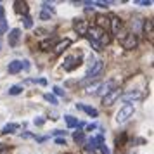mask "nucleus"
Masks as SVG:
<instances>
[{
  "instance_id": "obj_1",
  "label": "nucleus",
  "mask_w": 154,
  "mask_h": 154,
  "mask_svg": "<svg viewBox=\"0 0 154 154\" xmlns=\"http://www.w3.org/2000/svg\"><path fill=\"white\" fill-rule=\"evenodd\" d=\"M102 69H104V63L102 61H99V59H95L94 63H92L90 69H88V73H87V76L80 82L82 85H87L88 82H94V80H97L100 75H102Z\"/></svg>"
},
{
  "instance_id": "obj_2",
  "label": "nucleus",
  "mask_w": 154,
  "mask_h": 154,
  "mask_svg": "<svg viewBox=\"0 0 154 154\" xmlns=\"http://www.w3.org/2000/svg\"><path fill=\"white\" fill-rule=\"evenodd\" d=\"M133 111H135L133 104H125L118 112H116V123H126V121L133 116Z\"/></svg>"
},
{
  "instance_id": "obj_3",
  "label": "nucleus",
  "mask_w": 154,
  "mask_h": 154,
  "mask_svg": "<svg viewBox=\"0 0 154 154\" xmlns=\"http://www.w3.org/2000/svg\"><path fill=\"white\" fill-rule=\"evenodd\" d=\"M121 45H123L126 50L137 49V47H139V36L130 31V33H126L125 36H121Z\"/></svg>"
},
{
  "instance_id": "obj_4",
  "label": "nucleus",
  "mask_w": 154,
  "mask_h": 154,
  "mask_svg": "<svg viewBox=\"0 0 154 154\" xmlns=\"http://www.w3.org/2000/svg\"><path fill=\"white\" fill-rule=\"evenodd\" d=\"M109 26H111L112 35H116V36H121V35H123V21L119 19L118 16L112 14L111 17H109Z\"/></svg>"
},
{
  "instance_id": "obj_5",
  "label": "nucleus",
  "mask_w": 154,
  "mask_h": 154,
  "mask_svg": "<svg viewBox=\"0 0 154 154\" xmlns=\"http://www.w3.org/2000/svg\"><path fill=\"white\" fill-rule=\"evenodd\" d=\"M82 61H83V56L82 54H78V56H71V57H66V61H64V69L66 71H71L75 69L76 66H80L82 64Z\"/></svg>"
},
{
  "instance_id": "obj_6",
  "label": "nucleus",
  "mask_w": 154,
  "mask_h": 154,
  "mask_svg": "<svg viewBox=\"0 0 154 154\" xmlns=\"http://www.w3.org/2000/svg\"><path fill=\"white\" fill-rule=\"evenodd\" d=\"M119 97H121V88H114V90H111L107 95L102 97V104L104 106H112L114 102L119 100Z\"/></svg>"
},
{
  "instance_id": "obj_7",
  "label": "nucleus",
  "mask_w": 154,
  "mask_h": 154,
  "mask_svg": "<svg viewBox=\"0 0 154 154\" xmlns=\"http://www.w3.org/2000/svg\"><path fill=\"white\" fill-rule=\"evenodd\" d=\"M73 28L76 31V35L80 36H87V29H88V23L85 21L83 17H78L73 21Z\"/></svg>"
},
{
  "instance_id": "obj_8",
  "label": "nucleus",
  "mask_w": 154,
  "mask_h": 154,
  "mask_svg": "<svg viewBox=\"0 0 154 154\" xmlns=\"http://www.w3.org/2000/svg\"><path fill=\"white\" fill-rule=\"evenodd\" d=\"M142 97H144V94H142V92H139V90H130V92H126V94H123L119 99H121L123 102H128V104H130L132 100H139V99H142Z\"/></svg>"
},
{
  "instance_id": "obj_9",
  "label": "nucleus",
  "mask_w": 154,
  "mask_h": 154,
  "mask_svg": "<svg viewBox=\"0 0 154 154\" xmlns=\"http://www.w3.org/2000/svg\"><path fill=\"white\" fill-rule=\"evenodd\" d=\"M19 40H21V29L19 28H14L9 31V47H17V43H19Z\"/></svg>"
},
{
  "instance_id": "obj_10",
  "label": "nucleus",
  "mask_w": 154,
  "mask_h": 154,
  "mask_svg": "<svg viewBox=\"0 0 154 154\" xmlns=\"http://www.w3.org/2000/svg\"><path fill=\"white\" fill-rule=\"evenodd\" d=\"M140 31H142L149 40H152V19H151V17L142 19V29H140Z\"/></svg>"
},
{
  "instance_id": "obj_11",
  "label": "nucleus",
  "mask_w": 154,
  "mask_h": 154,
  "mask_svg": "<svg viewBox=\"0 0 154 154\" xmlns=\"http://www.w3.org/2000/svg\"><path fill=\"white\" fill-rule=\"evenodd\" d=\"M21 69H23V61H19V59L11 61V63H9V66H7L9 75H16V73H19Z\"/></svg>"
},
{
  "instance_id": "obj_12",
  "label": "nucleus",
  "mask_w": 154,
  "mask_h": 154,
  "mask_svg": "<svg viewBox=\"0 0 154 154\" xmlns=\"http://www.w3.org/2000/svg\"><path fill=\"white\" fill-rule=\"evenodd\" d=\"M114 82H112V80H109V82H106V83H100V88H99V95H102V97H104V95H107V94H109V92L111 90H114Z\"/></svg>"
},
{
  "instance_id": "obj_13",
  "label": "nucleus",
  "mask_w": 154,
  "mask_h": 154,
  "mask_svg": "<svg viewBox=\"0 0 154 154\" xmlns=\"http://www.w3.org/2000/svg\"><path fill=\"white\" fill-rule=\"evenodd\" d=\"M78 109H82V111H85L88 116H92V118H97L99 116V111L95 109V107H92V106H83V104H76Z\"/></svg>"
},
{
  "instance_id": "obj_14",
  "label": "nucleus",
  "mask_w": 154,
  "mask_h": 154,
  "mask_svg": "<svg viewBox=\"0 0 154 154\" xmlns=\"http://www.w3.org/2000/svg\"><path fill=\"white\" fill-rule=\"evenodd\" d=\"M94 26H97V28H100V29H107L109 28V19L106 17V16H97V23L94 24Z\"/></svg>"
},
{
  "instance_id": "obj_15",
  "label": "nucleus",
  "mask_w": 154,
  "mask_h": 154,
  "mask_svg": "<svg viewBox=\"0 0 154 154\" xmlns=\"http://www.w3.org/2000/svg\"><path fill=\"white\" fill-rule=\"evenodd\" d=\"M69 45H71L69 40H63V42H57V43H56V49H54V52H56L57 56H59V54H63L64 50L69 47Z\"/></svg>"
},
{
  "instance_id": "obj_16",
  "label": "nucleus",
  "mask_w": 154,
  "mask_h": 154,
  "mask_svg": "<svg viewBox=\"0 0 154 154\" xmlns=\"http://www.w3.org/2000/svg\"><path fill=\"white\" fill-rule=\"evenodd\" d=\"M85 144H87V151H88V152H94V154H95V151L99 149L97 140L94 139V137H92V139H88V140H85Z\"/></svg>"
},
{
  "instance_id": "obj_17",
  "label": "nucleus",
  "mask_w": 154,
  "mask_h": 154,
  "mask_svg": "<svg viewBox=\"0 0 154 154\" xmlns=\"http://www.w3.org/2000/svg\"><path fill=\"white\" fill-rule=\"evenodd\" d=\"M56 40H50V38H49V40H43V42L42 43H40V49H42V50H49V49H54V47H56Z\"/></svg>"
},
{
  "instance_id": "obj_18",
  "label": "nucleus",
  "mask_w": 154,
  "mask_h": 154,
  "mask_svg": "<svg viewBox=\"0 0 154 154\" xmlns=\"http://www.w3.org/2000/svg\"><path fill=\"white\" fill-rule=\"evenodd\" d=\"M99 88H100V83H94V85H88L87 88H85V94H88V95H92V94H99Z\"/></svg>"
},
{
  "instance_id": "obj_19",
  "label": "nucleus",
  "mask_w": 154,
  "mask_h": 154,
  "mask_svg": "<svg viewBox=\"0 0 154 154\" xmlns=\"http://www.w3.org/2000/svg\"><path fill=\"white\" fill-rule=\"evenodd\" d=\"M17 128H19L17 123H7V125L2 128V133H12V132H16Z\"/></svg>"
},
{
  "instance_id": "obj_20",
  "label": "nucleus",
  "mask_w": 154,
  "mask_h": 154,
  "mask_svg": "<svg viewBox=\"0 0 154 154\" xmlns=\"http://www.w3.org/2000/svg\"><path fill=\"white\" fill-rule=\"evenodd\" d=\"M73 140L76 142V144H85V133L83 132H75L73 133Z\"/></svg>"
},
{
  "instance_id": "obj_21",
  "label": "nucleus",
  "mask_w": 154,
  "mask_h": 154,
  "mask_svg": "<svg viewBox=\"0 0 154 154\" xmlns=\"http://www.w3.org/2000/svg\"><path fill=\"white\" fill-rule=\"evenodd\" d=\"M16 11L17 12H24V16H28V5L24 4V2H16Z\"/></svg>"
},
{
  "instance_id": "obj_22",
  "label": "nucleus",
  "mask_w": 154,
  "mask_h": 154,
  "mask_svg": "<svg viewBox=\"0 0 154 154\" xmlns=\"http://www.w3.org/2000/svg\"><path fill=\"white\" fill-rule=\"evenodd\" d=\"M64 119H66V123H68V126H69V128H75V126H78V123H80L78 119H75L73 116H69V114H66V116H64Z\"/></svg>"
},
{
  "instance_id": "obj_23",
  "label": "nucleus",
  "mask_w": 154,
  "mask_h": 154,
  "mask_svg": "<svg viewBox=\"0 0 154 154\" xmlns=\"http://www.w3.org/2000/svg\"><path fill=\"white\" fill-rule=\"evenodd\" d=\"M23 90H24V88H23V85H14V87H11V88H9V95H19Z\"/></svg>"
},
{
  "instance_id": "obj_24",
  "label": "nucleus",
  "mask_w": 154,
  "mask_h": 154,
  "mask_svg": "<svg viewBox=\"0 0 154 154\" xmlns=\"http://www.w3.org/2000/svg\"><path fill=\"white\" fill-rule=\"evenodd\" d=\"M43 99H45L47 102H50L52 106H57V104H59V102H57V97H56V95H52V94H45V95H43Z\"/></svg>"
},
{
  "instance_id": "obj_25",
  "label": "nucleus",
  "mask_w": 154,
  "mask_h": 154,
  "mask_svg": "<svg viewBox=\"0 0 154 154\" xmlns=\"http://www.w3.org/2000/svg\"><path fill=\"white\" fill-rule=\"evenodd\" d=\"M92 5H97V7L106 9V7H109V5H111V2H102V0H99V2H92Z\"/></svg>"
},
{
  "instance_id": "obj_26",
  "label": "nucleus",
  "mask_w": 154,
  "mask_h": 154,
  "mask_svg": "<svg viewBox=\"0 0 154 154\" xmlns=\"http://www.w3.org/2000/svg\"><path fill=\"white\" fill-rule=\"evenodd\" d=\"M42 11H47V12L50 11V14H52V12H54V7H52V4H49V2H43L42 4Z\"/></svg>"
},
{
  "instance_id": "obj_27",
  "label": "nucleus",
  "mask_w": 154,
  "mask_h": 154,
  "mask_svg": "<svg viewBox=\"0 0 154 154\" xmlns=\"http://www.w3.org/2000/svg\"><path fill=\"white\" fill-rule=\"evenodd\" d=\"M31 26H33L31 17H29V16H24V28H31Z\"/></svg>"
},
{
  "instance_id": "obj_28",
  "label": "nucleus",
  "mask_w": 154,
  "mask_h": 154,
  "mask_svg": "<svg viewBox=\"0 0 154 154\" xmlns=\"http://www.w3.org/2000/svg\"><path fill=\"white\" fill-rule=\"evenodd\" d=\"M40 19H43V21H49V19H50V12L42 11V12H40Z\"/></svg>"
},
{
  "instance_id": "obj_29",
  "label": "nucleus",
  "mask_w": 154,
  "mask_h": 154,
  "mask_svg": "<svg viewBox=\"0 0 154 154\" xmlns=\"http://www.w3.org/2000/svg\"><path fill=\"white\" fill-rule=\"evenodd\" d=\"M54 142H56L57 146H66V139H64V137H56Z\"/></svg>"
},
{
  "instance_id": "obj_30",
  "label": "nucleus",
  "mask_w": 154,
  "mask_h": 154,
  "mask_svg": "<svg viewBox=\"0 0 154 154\" xmlns=\"http://www.w3.org/2000/svg\"><path fill=\"white\" fill-rule=\"evenodd\" d=\"M139 5H142V7H149V5H152V2L151 0H142V2H137Z\"/></svg>"
},
{
  "instance_id": "obj_31",
  "label": "nucleus",
  "mask_w": 154,
  "mask_h": 154,
  "mask_svg": "<svg viewBox=\"0 0 154 154\" xmlns=\"http://www.w3.org/2000/svg\"><path fill=\"white\" fill-rule=\"evenodd\" d=\"M52 88H54V94H56V95H64V90L61 87H52Z\"/></svg>"
},
{
  "instance_id": "obj_32",
  "label": "nucleus",
  "mask_w": 154,
  "mask_h": 154,
  "mask_svg": "<svg viewBox=\"0 0 154 154\" xmlns=\"http://www.w3.org/2000/svg\"><path fill=\"white\" fill-rule=\"evenodd\" d=\"M2 23H5V12H4V7L0 5V24Z\"/></svg>"
},
{
  "instance_id": "obj_33",
  "label": "nucleus",
  "mask_w": 154,
  "mask_h": 154,
  "mask_svg": "<svg viewBox=\"0 0 154 154\" xmlns=\"http://www.w3.org/2000/svg\"><path fill=\"white\" fill-rule=\"evenodd\" d=\"M4 33H7V23L0 24V35H4Z\"/></svg>"
},
{
  "instance_id": "obj_34",
  "label": "nucleus",
  "mask_w": 154,
  "mask_h": 154,
  "mask_svg": "<svg viewBox=\"0 0 154 154\" xmlns=\"http://www.w3.org/2000/svg\"><path fill=\"white\" fill-rule=\"evenodd\" d=\"M54 135H56V137H63V135H64V139H66V130H56Z\"/></svg>"
},
{
  "instance_id": "obj_35",
  "label": "nucleus",
  "mask_w": 154,
  "mask_h": 154,
  "mask_svg": "<svg viewBox=\"0 0 154 154\" xmlns=\"http://www.w3.org/2000/svg\"><path fill=\"white\" fill-rule=\"evenodd\" d=\"M99 149H100V152H102V154H111V152H109V149H107V147H106L104 144H102V146L99 147Z\"/></svg>"
},
{
  "instance_id": "obj_36",
  "label": "nucleus",
  "mask_w": 154,
  "mask_h": 154,
  "mask_svg": "<svg viewBox=\"0 0 154 154\" xmlns=\"http://www.w3.org/2000/svg\"><path fill=\"white\" fill-rule=\"evenodd\" d=\"M35 125H43V118H35Z\"/></svg>"
},
{
  "instance_id": "obj_37",
  "label": "nucleus",
  "mask_w": 154,
  "mask_h": 154,
  "mask_svg": "<svg viewBox=\"0 0 154 154\" xmlns=\"http://www.w3.org/2000/svg\"><path fill=\"white\" fill-rule=\"evenodd\" d=\"M97 128V125L95 123H92V125H87V130H95Z\"/></svg>"
},
{
  "instance_id": "obj_38",
  "label": "nucleus",
  "mask_w": 154,
  "mask_h": 154,
  "mask_svg": "<svg viewBox=\"0 0 154 154\" xmlns=\"http://www.w3.org/2000/svg\"><path fill=\"white\" fill-rule=\"evenodd\" d=\"M47 140V137H36V142H45Z\"/></svg>"
},
{
  "instance_id": "obj_39",
  "label": "nucleus",
  "mask_w": 154,
  "mask_h": 154,
  "mask_svg": "<svg viewBox=\"0 0 154 154\" xmlns=\"http://www.w3.org/2000/svg\"><path fill=\"white\" fill-rule=\"evenodd\" d=\"M36 82H38V83H40V85H45V83H47V82H45L43 78H40V80H36Z\"/></svg>"
},
{
  "instance_id": "obj_40",
  "label": "nucleus",
  "mask_w": 154,
  "mask_h": 154,
  "mask_svg": "<svg viewBox=\"0 0 154 154\" xmlns=\"http://www.w3.org/2000/svg\"><path fill=\"white\" fill-rule=\"evenodd\" d=\"M0 50H2V40H0Z\"/></svg>"
}]
</instances>
